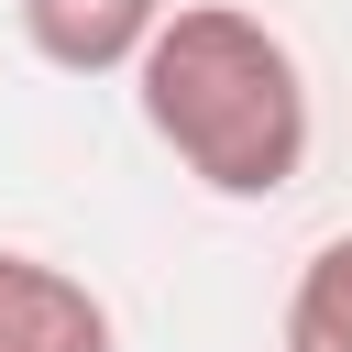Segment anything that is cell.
I'll use <instances>...</instances> for the list:
<instances>
[{
    "label": "cell",
    "instance_id": "6da1fadb",
    "mask_svg": "<svg viewBox=\"0 0 352 352\" xmlns=\"http://www.w3.org/2000/svg\"><path fill=\"white\" fill-rule=\"evenodd\" d=\"M143 132L209 187V198H286L308 176V66L275 22L231 0H187L132 55Z\"/></svg>",
    "mask_w": 352,
    "mask_h": 352
},
{
    "label": "cell",
    "instance_id": "3957f363",
    "mask_svg": "<svg viewBox=\"0 0 352 352\" xmlns=\"http://www.w3.org/2000/svg\"><path fill=\"white\" fill-rule=\"evenodd\" d=\"M11 11L55 77H132V55L154 44V22L176 0H11Z\"/></svg>",
    "mask_w": 352,
    "mask_h": 352
},
{
    "label": "cell",
    "instance_id": "7a4b0ae2",
    "mask_svg": "<svg viewBox=\"0 0 352 352\" xmlns=\"http://www.w3.org/2000/svg\"><path fill=\"white\" fill-rule=\"evenodd\" d=\"M0 352H121V330L88 275L0 242Z\"/></svg>",
    "mask_w": 352,
    "mask_h": 352
},
{
    "label": "cell",
    "instance_id": "277c9868",
    "mask_svg": "<svg viewBox=\"0 0 352 352\" xmlns=\"http://www.w3.org/2000/svg\"><path fill=\"white\" fill-rule=\"evenodd\" d=\"M286 352H352V231H330L286 286Z\"/></svg>",
    "mask_w": 352,
    "mask_h": 352
}]
</instances>
